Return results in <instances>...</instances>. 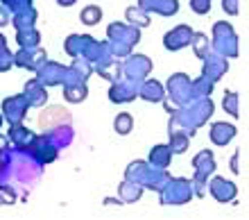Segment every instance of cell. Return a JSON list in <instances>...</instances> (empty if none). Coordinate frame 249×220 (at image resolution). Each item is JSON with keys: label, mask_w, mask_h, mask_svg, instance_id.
<instances>
[{"label": "cell", "mask_w": 249, "mask_h": 220, "mask_svg": "<svg viewBox=\"0 0 249 220\" xmlns=\"http://www.w3.org/2000/svg\"><path fill=\"white\" fill-rule=\"evenodd\" d=\"M100 18H102V9L100 7H89L82 14V23H86V25H95Z\"/></svg>", "instance_id": "6da1fadb"}, {"label": "cell", "mask_w": 249, "mask_h": 220, "mask_svg": "<svg viewBox=\"0 0 249 220\" xmlns=\"http://www.w3.org/2000/svg\"><path fill=\"white\" fill-rule=\"evenodd\" d=\"M113 127H116L118 134H129L131 132V116L129 113H120L118 118H116V123H113Z\"/></svg>", "instance_id": "7a4b0ae2"}]
</instances>
